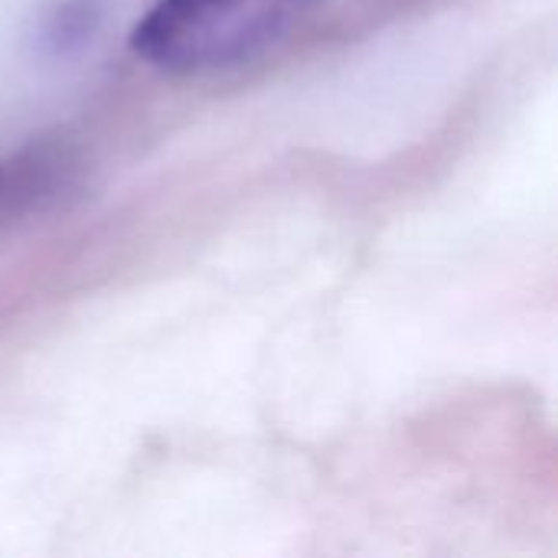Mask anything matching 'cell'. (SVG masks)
<instances>
[{
  "label": "cell",
  "instance_id": "cell-1",
  "mask_svg": "<svg viewBox=\"0 0 558 558\" xmlns=\"http://www.w3.org/2000/svg\"><path fill=\"white\" fill-rule=\"evenodd\" d=\"M311 0H154L131 29V49L167 75H209L258 59L301 20Z\"/></svg>",
  "mask_w": 558,
  "mask_h": 558
}]
</instances>
